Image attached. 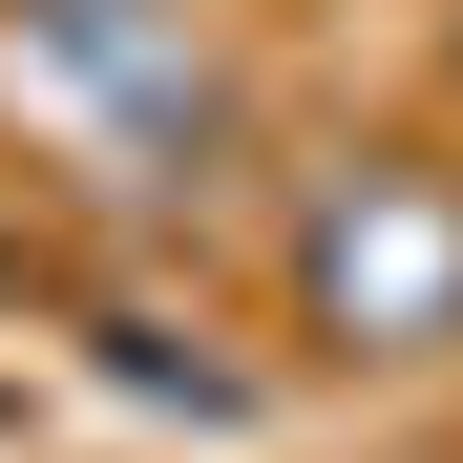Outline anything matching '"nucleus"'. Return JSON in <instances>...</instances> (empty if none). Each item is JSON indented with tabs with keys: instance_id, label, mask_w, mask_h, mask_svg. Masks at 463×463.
Here are the masks:
<instances>
[{
	"instance_id": "nucleus-1",
	"label": "nucleus",
	"mask_w": 463,
	"mask_h": 463,
	"mask_svg": "<svg viewBox=\"0 0 463 463\" xmlns=\"http://www.w3.org/2000/svg\"><path fill=\"white\" fill-rule=\"evenodd\" d=\"M295 317H317V358H358V379L463 358V169L442 147L317 169V211H295Z\"/></svg>"
},
{
	"instance_id": "nucleus-2",
	"label": "nucleus",
	"mask_w": 463,
	"mask_h": 463,
	"mask_svg": "<svg viewBox=\"0 0 463 463\" xmlns=\"http://www.w3.org/2000/svg\"><path fill=\"white\" fill-rule=\"evenodd\" d=\"M22 85L85 127L127 190H211V127H232V85H211L190 0H22Z\"/></svg>"
}]
</instances>
